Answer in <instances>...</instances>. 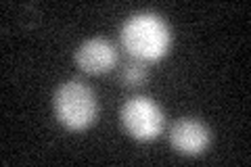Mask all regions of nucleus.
<instances>
[{
  "instance_id": "f03ea898",
  "label": "nucleus",
  "mask_w": 251,
  "mask_h": 167,
  "mask_svg": "<svg viewBox=\"0 0 251 167\" xmlns=\"http://www.w3.org/2000/svg\"><path fill=\"white\" fill-rule=\"evenodd\" d=\"M54 113L67 130H86L94 123L99 113L97 96L84 82L69 79L54 94Z\"/></svg>"
},
{
  "instance_id": "423d86ee",
  "label": "nucleus",
  "mask_w": 251,
  "mask_h": 167,
  "mask_svg": "<svg viewBox=\"0 0 251 167\" xmlns=\"http://www.w3.org/2000/svg\"><path fill=\"white\" fill-rule=\"evenodd\" d=\"M120 77H122V82L126 84V86H138V84H143L145 79H147V69H145V65H143V61L140 63H126L124 65V69H122V73H120Z\"/></svg>"
},
{
  "instance_id": "f257e3e1",
  "label": "nucleus",
  "mask_w": 251,
  "mask_h": 167,
  "mask_svg": "<svg viewBox=\"0 0 251 167\" xmlns=\"http://www.w3.org/2000/svg\"><path fill=\"white\" fill-rule=\"evenodd\" d=\"M122 46L138 61H157L170 48V29L161 17L138 13L122 27Z\"/></svg>"
},
{
  "instance_id": "39448f33",
  "label": "nucleus",
  "mask_w": 251,
  "mask_h": 167,
  "mask_svg": "<svg viewBox=\"0 0 251 167\" xmlns=\"http://www.w3.org/2000/svg\"><path fill=\"white\" fill-rule=\"evenodd\" d=\"M170 142L180 155H201L209 144V132L197 119H180L172 125Z\"/></svg>"
},
{
  "instance_id": "20e7f679",
  "label": "nucleus",
  "mask_w": 251,
  "mask_h": 167,
  "mask_svg": "<svg viewBox=\"0 0 251 167\" xmlns=\"http://www.w3.org/2000/svg\"><path fill=\"white\" fill-rule=\"evenodd\" d=\"M117 61V52L113 44L105 38H90L75 50V63L77 67L86 73H105Z\"/></svg>"
},
{
  "instance_id": "7ed1b4c3",
  "label": "nucleus",
  "mask_w": 251,
  "mask_h": 167,
  "mask_svg": "<svg viewBox=\"0 0 251 167\" xmlns=\"http://www.w3.org/2000/svg\"><path fill=\"white\" fill-rule=\"evenodd\" d=\"M122 123L132 138L153 140L163 128V115L153 100L147 96H134L122 107Z\"/></svg>"
}]
</instances>
